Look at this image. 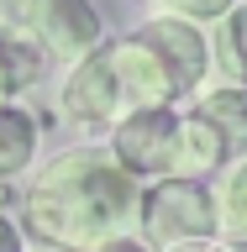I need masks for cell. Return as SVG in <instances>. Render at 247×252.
<instances>
[{"instance_id":"cell-1","label":"cell","mask_w":247,"mask_h":252,"mask_svg":"<svg viewBox=\"0 0 247 252\" xmlns=\"http://www.w3.org/2000/svg\"><path fill=\"white\" fill-rule=\"evenodd\" d=\"M142 184L106 153V147H69L47 158L32 173L27 200H21V226L53 252H95L132 236L137 226Z\"/></svg>"},{"instance_id":"cell-2","label":"cell","mask_w":247,"mask_h":252,"mask_svg":"<svg viewBox=\"0 0 247 252\" xmlns=\"http://www.w3.org/2000/svg\"><path fill=\"white\" fill-rule=\"evenodd\" d=\"M216 236V205L211 189L195 179H153L137 205V242L147 252H169L179 242Z\"/></svg>"},{"instance_id":"cell-3","label":"cell","mask_w":247,"mask_h":252,"mask_svg":"<svg viewBox=\"0 0 247 252\" xmlns=\"http://www.w3.org/2000/svg\"><path fill=\"white\" fill-rule=\"evenodd\" d=\"M21 42L42 53V63H69L90 58L106 47V21L95 11V0H27V27Z\"/></svg>"},{"instance_id":"cell-4","label":"cell","mask_w":247,"mask_h":252,"mask_svg":"<svg viewBox=\"0 0 247 252\" xmlns=\"http://www.w3.org/2000/svg\"><path fill=\"white\" fill-rule=\"evenodd\" d=\"M174 137H179V110H132L110 126V147L106 153L121 163L132 179H169L174 173Z\"/></svg>"},{"instance_id":"cell-5","label":"cell","mask_w":247,"mask_h":252,"mask_svg":"<svg viewBox=\"0 0 247 252\" xmlns=\"http://www.w3.org/2000/svg\"><path fill=\"white\" fill-rule=\"evenodd\" d=\"M58 116H63V121H74V126H90V131L116 126L126 116V100H121L116 74H110L106 47L90 53V58H79L74 68L63 74V84H58Z\"/></svg>"},{"instance_id":"cell-6","label":"cell","mask_w":247,"mask_h":252,"mask_svg":"<svg viewBox=\"0 0 247 252\" xmlns=\"http://www.w3.org/2000/svg\"><path fill=\"white\" fill-rule=\"evenodd\" d=\"M106 58H110L116 84H121L126 116H132V110H163V105H174V100H184L179 84L169 79V68H163V58L142 42L137 32L121 37V42H106Z\"/></svg>"},{"instance_id":"cell-7","label":"cell","mask_w":247,"mask_h":252,"mask_svg":"<svg viewBox=\"0 0 247 252\" xmlns=\"http://www.w3.org/2000/svg\"><path fill=\"white\" fill-rule=\"evenodd\" d=\"M137 37L153 47L169 79L179 84V94H200L211 84V42H205L200 27H184V21H169V16H153V21H142Z\"/></svg>"},{"instance_id":"cell-8","label":"cell","mask_w":247,"mask_h":252,"mask_svg":"<svg viewBox=\"0 0 247 252\" xmlns=\"http://www.w3.org/2000/svg\"><path fill=\"white\" fill-rule=\"evenodd\" d=\"M226 158H232V147H226V137H221L211 121H200L195 110H179V137H174V173L169 179H195L200 184L205 173L226 168Z\"/></svg>"},{"instance_id":"cell-9","label":"cell","mask_w":247,"mask_h":252,"mask_svg":"<svg viewBox=\"0 0 247 252\" xmlns=\"http://www.w3.org/2000/svg\"><path fill=\"white\" fill-rule=\"evenodd\" d=\"M195 116L216 126L232 153L247 158V90L242 84H205L195 94Z\"/></svg>"},{"instance_id":"cell-10","label":"cell","mask_w":247,"mask_h":252,"mask_svg":"<svg viewBox=\"0 0 247 252\" xmlns=\"http://www.w3.org/2000/svg\"><path fill=\"white\" fill-rule=\"evenodd\" d=\"M37 142H42V126L27 105H0V184H11L32 168Z\"/></svg>"},{"instance_id":"cell-11","label":"cell","mask_w":247,"mask_h":252,"mask_svg":"<svg viewBox=\"0 0 247 252\" xmlns=\"http://www.w3.org/2000/svg\"><path fill=\"white\" fill-rule=\"evenodd\" d=\"M205 42H211V68L221 74V84H242L247 90V0H237L221 16Z\"/></svg>"},{"instance_id":"cell-12","label":"cell","mask_w":247,"mask_h":252,"mask_svg":"<svg viewBox=\"0 0 247 252\" xmlns=\"http://www.w3.org/2000/svg\"><path fill=\"white\" fill-rule=\"evenodd\" d=\"M211 205H216V236L247 242V158L221 168L216 189H211Z\"/></svg>"},{"instance_id":"cell-13","label":"cell","mask_w":247,"mask_h":252,"mask_svg":"<svg viewBox=\"0 0 247 252\" xmlns=\"http://www.w3.org/2000/svg\"><path fill=\"white\" fill-rule=\"evenodd\" d=\"M37 79H42V53L0 32V105H16V94H27Z\"/></svg>"},{"instance_id":"cell-14","label":"cell","mask_w":247,"mask_h":252,"mask_svg":"<svg viewBox=\"0 0 247 252\" xmlns=\"http://www.w3.org/2000/svg\"><path fill=\"white\" fill-rule=\"evenodd\" d=\"M147 5H153V16H169L184 27H216L237 0H147Z\"/></svg>"},{"instance_id":"cell-15","label":"cell","mask_w":247,"mask_h":252,"mask_svg":"<svg viewBox=\"0 0 247 252\" xmlns=\"http://www.w3.org/2000/svg\"><path fill=\"white\" fill-rule=\"evenodd\" d=\"M169 252H232V242H226V236H205V242H179V247H169Z\"/></svg>"},{"instance_id":"cell-16","label":"cell","mask_w":247,"mask_h":252,"mask_svg":"<svg viewBox=\"0 0 247 252\" xmlns=\"http://www.w3.org/2000/svg\"><path fill=\"white\" fill-rule=\"evenodd\" d=\"M0 252H21V226L11 216H0Z\"/></svg>"},{"instance_id":"cell-17","label":"cell","mask_w":247,"mask_h":252,"mask_svg":"<svg viewBox=\"0 0 247 252\" xmlns=\"http://www.w3.org/2000/svg\"><path fill=\"white\" fill-rule=\"evenodd\" d=\"M95 252H147L137 242V236H116V242H106V247H95Z\"/></svg>"},{"instance_id":"cell-18","label":"cell","mask_w":247,"mask_h":252,"mask_svg":"<svg viewBox=\"0 0 247 252\" xmlns=\"http://www.w3.org/2000/svg\"><path fill=\"white\" fill-rule=\"evenodd\" d=\"M232 252H247V242H232Z\"/></svg>"}]
</instances>
